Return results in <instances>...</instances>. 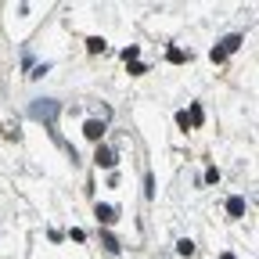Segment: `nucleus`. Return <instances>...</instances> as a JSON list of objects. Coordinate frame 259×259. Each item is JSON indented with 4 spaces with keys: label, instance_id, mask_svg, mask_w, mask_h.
Instances as JSON below:
<instances>
[{
    "label": "nucleus",
    "instance_id": "39448f33",
    "mask_svg": "<svg viewBox=\"0 0 259 259\" xmlns=\"http://www.w3.org/2000/svg\"><path fill=\"white\" fill-rule=\"evenodd\" d=\"M94 158H97V166H115V155H112L108 148H97V155H94Z\"/></svg>",
    "mask_w": 259,
    "mask_h": 259
},
{
    "label": "nucleus",
    "instance_id": "6e6552de",
    "mask_svg": "<svg viewBox=\"0 0 259 259\" xmlns=\"http://www.w3.org/2000/svg\"><path fill=\"white\" fill-rule=\"evenodd\" d=\"M180 255H194V241H180Z\"/></svg>",
    "mask_w": 259,
    "mask_h": 259
},
{
    "label": "nucleus",
    "instance_id": "f03ea898",
    "mask_svg": "<svg viewBox=\"0 0 259 259\" xmlns=\"http://www.w3.org/2000/svg\"><path fill=\"white\" fill-rule=\"evenodd\" d=\"M238 47H241V36H227V40H223V47H216V51H212V61H220L227 51H238Z\"/></svg>",
    "mask_w": 259,
    "mask_h": 259
},
{
    "label": "nucleus",
    "instance_id": "f257e3e1",
    "mask_svg": "<svg viewBox=\"0 0 259 259\" xmlns=\"http://www.w3.org/2000/svg\"><path fill=\"white\" fill-rule=\"evenodd\" d=\"M58 112H61V105L51 101V97H40V101H32V105H29V115L36 119V122H47V126L58 119Z\"/></svg>",
    "mask_w": 259,
    "mask_h": 259
},
{
    "label": "nucleus",
    "instance_id": "0eeeda50",
    "mask_svg": "<svg viewBox=\"0 0 259 259\" xmlns=\"http://www.w3.org/2000/svg\"><path fill=\"white\" fill-rule=\"evenodd\" d=\"M105 248H108V252H119V241H115L112 234H105Z\"/></svg>",
    "mask_w": 259,
    "mask_h": 259
},
{
    "label": "nucleus",
    "instance_id": "20e7f679",
    "mask_svg": "<svg viewBox=\"0 0 259 259\" xmlns=\"http://www.w3.org/2000/svg\"><path fill=\"white\" fill-rule=\"evenodd\" d=\"M94 216L101 220V223H112V220H115V209H112V205H97V209H94Z\"/></svg>",
    "mask_w": 259,
    "mask_h": 259
},
{
    "label": "nucleus",
    "instance_id": "423d86ee",
    "mask_svg": "<svg viewBox=\"0 0 259 259\" xmlns=\"http://www.w3.org/2000/svg\"><path fill=\"white\" fill-rule=\"evenodd\" d=\"M227 212H231V216H241V212H245V198H231V202H227Z\"/></svg>",
    "mask_w": 259,
    "mask_h": 259
},
{
    "label": "nucleus",
    "instance_id": "7ed1b4c3",
    "mask_svg": "<svg viewBox=\"0 0 259 259\" xmlns=\"http://www.w3.org/2000/svg\"><path fill=\"white\" fill-rule=\"evenodd\" d=\"M83 134H87L90 141H101V134H105V122H97V119H90V122L83 126Z\"/></svg>",
    "mask_w": 259,
    "mask_h": 259
}]
</instances>
